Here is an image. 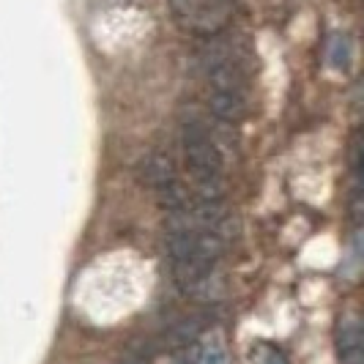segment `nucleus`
<instances>
[{
  "label": "nucleus",
  "instance_id": "423d86ee",
  "mask_svg": "<svg viewBox=\"0 0 364 364\" xmlns=\"http://www.w3.org/2000/svg\"><path fill=\"white\" fill-rule=\"evenodd\" d=\"M328 60L334 69H346L348 60H350V44L346 38H334L331 47H328Z\"/></svg>",
  "mask_w": 364,
  "mask_h": 364
},
{
  "label": "nucleus",
  "instance_id": "0eeeda50",
  "mask_svg": "<svg viewBox=\"0 0 364 364\" xmlns=\"http://www.w3.org/2000/svg\"><path fill=\"white\" fill-rule=\"evenodd\" d=\"M118 364H148L146 356H140V353H127V356H121V362Z\"/></svg>",
  "mask_w": 364,
  "mask_h": 364
},
{
  "label": "nucleus",
  "instance_id": "20e7f679",
  "mask_svg": "<svg viewBox=\"0 0 364 364\" xmlns=\"http://www.w3.org/2000/svg\"><path fill=\"white\" fill-rule=\"evenodd\" d=\"M247 96L244 91H211V112L225 124H236L244 115Z\"/></svg>",
  "mask_w": 364,
  "mask_h": 364
},
{
  "label": "nucleus",
  "instance_id": "7ed1b4c3",
  "mask_svg": "<svg viewBox=\"0 0 364 364\" xmlns=\"http://www.w3.org/2000/svg\"><path fill=\"white\" fill-rule=\"evenodd\" d=\"M337 348L343 359H359L364 356V312L356 318H348L337 331Z\"/></svg>",
  "mask_w": 364,
  "mask_h": 364
},
{
  "label": "nucleus",
  "instance_id": "6e6552de",
  "mask_svg": "<svg viewBox=\"0 0 364 364\" xmlns=\"http://www.w3.org/2000/svg\"><path fill=\"white\" fill-rule=\"evenodd\" d=\"M269 364H285V362H279V356H274L272 353V356H269Z\"/></svg>",
  "mask_w": 364,
  "mask_h": 364
},
{
  "label": "nucleus",
  "instance_id": "f03ea898",
  "mask_svg": "<svg viewBox=\"0 0 364 364\" xmlns=\"http://www.w3.org/2000/svg\"><path fill=\"white\" fill-rule=\"evenodd\" d=\"M134 176L146 189H154V192H162L170 183L178 181L176 178V162L167 154H159V151L146 154L134 167Z\"/></svg>",
  "mask_w": 364,
  "mask_h": 364
},
{
  "label": "nucleus",
  "instance_id": "f257e3e1",
  "mask_svg": "<svg viewBox=\"0 0 364 364\" xmlns=\"http://www.w3.org/2000/svg\"><path fill=\"white\" fill-rule=\"evenodd\" d=\"M181 146L186 167L203 189V200H219V183H222L225 162H222V151L214 143V137L208 134V129L198 121L183 124Z\"/></svg>",
  "mask_w": 364,
  "mask_h": 364
},
{
  "label": "nucleus",
  "instance_id": "39448f33",
  "mask_svg": "<svg viewBox=\"0 0 364 364\" xmlns=\"http://www.w3.org/2000/svg\"><path fill=\"white\" fill-rule=\"evenodd\" d=\"M195 364H228V350L222 346V340H208L198 350V362Z\"/></svg>",
  "mask_w": 364,
  "mask_h": 364
}]
</instances>
